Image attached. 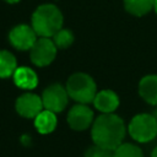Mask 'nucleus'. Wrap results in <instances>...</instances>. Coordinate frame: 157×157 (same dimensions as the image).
<instances>
[{"label": "nucleus", "instance_id": "17", "mask_svg": "<svg viewBox=\"0 0 157 157\" xmlns=\"http://www.w3.org/2000/svg\"><path fill=\"white\" fill-rule=\"evenodd\" d=\"M53 40L56 45V48L59 49H65L67 47H70L74 42V33L70 31V29H65V28H61L59 29L54 36H53Z\"/></svg>", "mask_w": 157, "mask_h": 157}, {"label": "nucleus", "instance_id": "1", "mask_svg": "<svg viewBox=\"0 0 157 157\" xmlns=\"http://www.w3.org/2000/svg\"><path fill=\"white\" fill-rule=\"evenodd\" d=\"M91 136L94 145L114 151L123 144L125 136L124 121L114 113H103L93 121Z\"/></svg>", "mask_w": 157, "mask_h": 157}, {"label": "nucleus", "instance_id": "11", "mask_svg": "<svg viewBox=\"0 0 157 157\" xmlns=\"http://www.w3.org/2000/svg\"><path fill=\"white\" fill-rule=\"evenodd\" d=\"M12 76L15 85L22 90H33L38 85V76L31 67H17Z\"/></svg>", "mask_w": 157, "mask_h": 157}, {"label": "nucleus", "instance_id": "5", "mask_svg": "<svg viewBox=\"0 0 157 157\" xmlns=\"http://www.w3.org/2000/svg\"><path fill=\"white\" fill-rule=\"evenodd\" d=\"M56 49L54 40L48 37H39L29 49L31 61L37 66H47L55 59Z\"/></svg>", "mask_w": 157, "mask_h": 157}, {"label": "nucleus", "instance_id": "7", "mask_svg": "<svg viewBox=\"0 0 157 157\" xmlns=\"http://www.w3.org/2000/svg\"><path fill=\"white\" fill-rule=\"evenodd\" d=\"M9 40L18 50H29L37 40V33L32 26L18 25L10 31Z\"/></svg>", "mask_w": 157, "mask_h": 157}, {"label": "nucleus", "instance_id": "4", "mask_svg": "<svg viewBox=\"0 0 157 157\" xmlns=\"http://www.w3.org/2000/svg\"><path fill=\"white\" fill-rule=\"evenodd\" d=\"M128 130L135 141L148 142L157 136V119L151 114H137L129 123Z\"/></svg>", "mask_w": 157, "mask_h": 157}, {"label": "nucleus", "instance_id": "15", "mask_svg": "<svg viewBox=\"0 0 157 157\" xmlns=\"http://www.w3.org/2000/svg\"><path fill=\"white\" fill-rule=\"evenodd\" d=\"M17 69L15 55L7 50H0V78H6L13 75Z\"/></svg>", "mask_w": 157, "mask_h": 157}, {"label": "nucleus", "instance_id": "13", "mask_svg": "<svg viewBox=\"0 0 157 157\" xmlns=\"http://www.w3.org/2000/svg\"><path fill=\"white\" fill-rule=\"evenodd\" d=\"M34 126L40 134H49L56 128V115L48 109L42 110L34 118Z\"/></svg>", "mask_w": 157, "mask_h": 157}, {"label": "nucleus", "instance_id": "2", "mask_svg": "<svg viewBox=\"0 0 157 157\" xmlns=\"http://www.w3.org/2000/svg\"><path fill=\"white\" fill-rule=\"evenodd\" d=\"M63 13L53 4H43L32 15V27L39 37H53L63 26Z\"/></svg>", "mask_w": 157, "mask_h": 157}, {"label": "nucleus", "instance_id": "21", "mask_svg": "<svg viewBox=\"0 0 157 157\" xmlns=\"http://www.w3.org/2000/svg\"><path fill=\"white\" fill-rule=\"evenodd\" d=\"M153 9H155V11H156V13H157V0H155V6H153Z\"/></svg>", "mask_w": 157, "mask_h": 157}, {"label": "nucleus", "instance_id": "16", "mask_svg": "<svg viewBox=\"0 0 157 157\" xmlns=\"http://www.w3.org/2000/svg\"><path fill=\"white\" fill-rule=\"evenodd\" d=\"M114 157H144L140 147L132 144H120L113 152Z\"/></svg>", "mask_w": 157, "mask_h": 157}, {"label": "nucleus", "instance_id": "6", "mask_svg": "<svg viewBox=\"0 0 157 157\" xmlns=\"http://www.w3.org/2000/svg\"><path fill=\"white\" fill-rule=\"evenodd\" d=\"M42 102L44 109L54 112L55 114L60 113L61 110H64L69 102V93L66 91V87L61 86L60 83L49 85L43 91Z\"/></svg>", "mask_w": 157, "mask_h": 157}, {"label": "nucleus", "instance_id": "18", "mask_svg": "<svg viewBox=\"0 0 157 157\" xmlns=\"http://www.w3.org/2000/svg\"><path fill=\"white\" fill-rule=\"evenodd\" d=\"M85 157H114V155L112 150H105L98 145H94L86 151Z\"/></svg>", "mask_w": 157, "mask_h": 157}, {"label": "nucleus", "instance_id": "12", "mask_svg": "<svg viewBox=\"0 0 157 157\" xmlns=\"http://www.w3.org/2000/svg\"><path fill=\"white\" fill-rule=\"evenodd\" d=\"M139 93L148 104H157V75H147L139 83Z\"/></svg>", "mask_w": 157, "mask_h": 157}, {"label": "nucleus", "instance_id": "9", "mask_svg": "<svg viewBox=\"0 0 157 157\" xmlns=\"http://www.w3.org/2000/svg\"><path fill=\"white\" fill-rule=\"evenodd\" d=\"M17 113L27 119L36 118L42 110H43V102L42 97L34 94V93H23L21 94L15 103Z\"/></svg>", "mask_w": 157, "mask_h": 157}, {"label": "nucleus", "instance_id": "10", "mask_svg": "<svg viewBox=\"0 0 157 157\" xmlns=\"http://www.w3.org/2000/svg\"><path fill=\"white\" fill-rule=\"evenodd\" d=\"M93 104L102 113H113L119 105V97L114 91L103 90L97 92Z\"/></svg>", "mask_w": 157, "mask_h": 157}, {"label": "nucleus", "instance_id": "19", "mask_svg": "<svg viewBox=\"0 0 157 157\" xmlns=\"http://www.w3.org/2000/svg\"><path fill=\"white\" fill-rule=\"evenodd\" d=\"M151 157H157V147H155L151 152Z\"/></svg>", "mask_w": 157, "mask_h": 157}, {"label": "nucleus", "instance_id": "20", "mask_svg": "<svg viewBox=\"0 0 157 157\" xmlns=\"http://www.w3.org/2000/svg\"><path fill=\"white\" fill-rule=\"evenodd\" d=\"M4 1H6V2H9V4H16V2H18L20 0H4Z\"/></svg>", "mask_w": 157, "mask_h": 157}, {"label": "nucleus", "instance_id": "8", "mask_svg": "<svg viewBox=\"0 0 157 157\" xmlns=\"http://www.w3.org/2000/svg\"><path fill=\"white\" fill-rule=\"evenodd\" d=\"M93 121V112L87 104L77 103L67 113V124L76 131L86 130Z\"/></svg>", "mask_w": 157, "mask_h": 157}, {"label": "nucleus", "instance_id": "14", "mask_svg": "<svg viewBox=\"0 0 157 157\" xmlns=\"http://www.w3.org/2000/svg\"><path fill=\"white\" fill-rule=\"evenodd\" d=\"M155 6V0H124L125 10L134 16H144Z\"/></svg>", "mask_w": 157, "mask_h": 157}, {"label": "nucleus", "instance_id": "3", "mask_svg": "<svg viewBox=\"0 0 157 157\" xmlns=\"http://www.w3.org/2000/svg\"><path fill=\"white\" fill-rule=\"evenodd\" d=\"M66 91L69 97L77 103L88 104L93 102L97 94V87L94 80L85 72L72 74L66 82Z\"/></svg>", "mask_w": 157, "mask_h": 157}]
</instances>
